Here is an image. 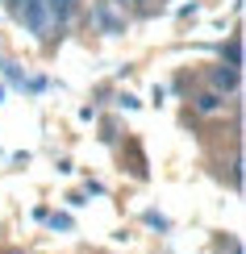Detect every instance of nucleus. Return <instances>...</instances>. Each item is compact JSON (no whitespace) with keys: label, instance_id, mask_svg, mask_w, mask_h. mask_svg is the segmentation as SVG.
Instances as JSON below:
<instances>
[{"label":"nucleus","instance_id":"1","mask_svg":"<svg viewBox=\"0 0 246 254\" xmlns=\"http://www.w3.org/2000/svg\"><path fill=\"white\" fill-rule=\"evenodd\" d=\"M13 8L29 29H38V34L46 29V0H13Z\"/></svg>","mask_w":246,"mask_h":254},{"label":"nucleus","instance_id":"2","mask_svg":"<svg viewBox=\"0 0 246 254\" xmlns=\"http://www.w3.org/2000/svg\"><path fill=\"white\" fill-rule=\"evenodd\" d=\"M213 83H217L221 92H230V88H238V67H221L217 75H213Z\"/></svg>","mask_w":246,"mask_h":254},{"label":"nucleus","instance_id":"7","mask_svg":"<svg viewBox=\"0 0 246 254\" xmlns=\"http://www.w3.org/2000/svg\"><path fill=\"white\" fill-rule=\"evenodd\" d=\"M100 25H104V29H117V17L109 13V8H100Z\"/></svg>","mask_w":246,"mask_h":254},{"label":"nucleus","instance_id":"6","mask_svg":"<svg viewBox=\"0 0 246 254\" xmlns=\"http://www.w3.org/2000/svg\"><path fill=\"white\" fill-rule=\"evenodd\" d=\"M50 225H55V229H71V217L67 213H55V217H50Z\"/></svg>","mask_w":246,"mask_h":254},{"label":"nucleus","instance_id":"5","mask_svg":"<svg viewBox=\"0 0 246 254\" xmlns=\"http://www.w3.org/2000/svg\"><path fill=\"white\" fill-rule=\"evenodd\" d=\"M226 59H230V67H242V46H238V42L226 46Z\"/></svg>","mask_w":246,"mask_h":254},{"label":"nucleus","instance_id":"3","mask_svg":"<svg viewBox=\"0 0 246 254\" xmlns=\"http://www.w3.org/2000/svg\"><path fill=\"white\" fill-rule=\"evenodd\" d=\"M196 109H200V113H217V109H221V96H217V92H205V96L196 100Z\"/></svg>","mask_w":246,"mask_h":254},{"label":"nucleus","instance_id":"8","mask_svg":"<svg viewBox=\"0 0 246 254\" xmlns=\"http://www.w3.org/2000/svg\"><path fill=\"white\" fill-rule=\"evenodd\" d=\"M121 4H138V0H121Z\"/></svg>","mask_w":246,"mask_h":254},{"label":"nucleus","instance_id":"4","mask_svg":"<svg viewBox=\"0 0 246 254\" xmlns=\"http://www.w3.org/2000/svg\"><path fill=\"white\" fill-rule=\"evenodd\" d=\"M46 4H50V13H55V17L63 21V17L71 13V4H76V0H46Z\"/></svg>","mask_w":246,"mask_h":254}]
</instances>
